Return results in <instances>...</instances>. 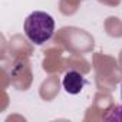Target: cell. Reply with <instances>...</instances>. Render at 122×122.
Returning <instances> with one entry per match:
<instances>
[{"label": "cell", "mask_w": 122, "mask_h": 122, "mask_svg": "<svg viewBox=\"0 0 122 122\" xmlns=\"http://www.w3.org/2000/svg\"><path fill=\"white\" fill-rule=\"evenodd\" d=\"M55 33V20L46 12H32L25 20V35L33 45H43Z\"/></svg>", "instance_id": "cell-1"}, {"label": "cell", "mask_w": 122, "mask_h": 122, "mask_svg": "<svg viewBox=\"0 0 122 122\" xmlns=\"http://www.w3.org/2000/svg\"><path fill=\"white\" fill-rule=\"evenodd\" d=\"M62 85H63V88L68 93L78 95V93L82 92L83 86L86 85V81L78 71H68L63 76Z\"/></svg>", "instance_id": "cell-2"}, {"label": "cell", "mask_w": 122, "mask_h": 122, "mask_svg": "<svg viewBox=\"0 0 122 122\" xmlns=\"http://www.w3.org/2000/svg\"><path fill=\"white\" fill-rule=\"evenodd\" d=\"M121 99H122V85H121Z\"/></svg>", "instance_id": "cell-3"}]
</instances>
